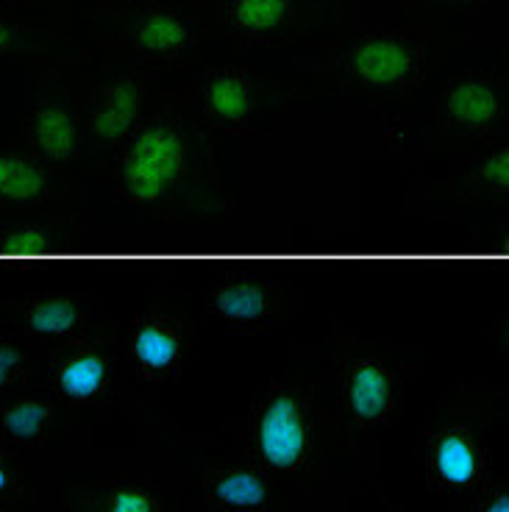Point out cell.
<instances>
[{"mask_svg":"<svg viewBox=\"0 0 509 512\" xmlns=\"http://www.w3.org/2000/svg\"><path fill=\"white\" fill-rule=\"evenodd\" d=\"M64 412L48 390H17L0 398V443L20 454L51 460L62 437Z\"/></svg>","mask_w":509,"mask_h":512,"instance_id":"e0dca14e","label":"cell"},{"mask_svg":"<svg viewBox=\"0 0 509 512\" xmlns=\"http://www.w3.org/2000/svg\"><path fill=\"white\" fill-rule=\"evenodd\" d=\"M407 376L395 359L376 351H351L337 362L334 407L329 412L331 435L343 446H357L404 415Z\"/></svg>","mask_w":509,"mask_h":512,"instance_id":"52a82bcc","label":"cell"},{"mask_svg":"<svg viewBox=\"0 0 509 512\" xmlns=\"http://www.w3.org/2000/svg\"><path fill=\"white\" fill-rule=\"evenodd\" d=\"M87 142L98 151H117L153 109L156 70L123 53L103 51L98 62L78 67Z\"/></svg>","mask_w":509,"mask_h":512,"instance_id":"ba28073f","label":"cell"},{"mask_svg":"<svg viewBox=\"0 0 509 512\" xmlns=\"http://www.w3.org/2000/svg\"><path fill=\"white\" fill-rule=\"evenodd\" d=\"M26 70L31 76V101L23 115L28 151L48 167L73 165L87 145L78 67L34 64Z\"/></svg>","mask_w":509,"mask_h":512,"instance_id":"9c48e42d","label":"cell"},{"mask_svg":"<svg viewBox=\"0 0 509 512\" xmlns=\"http://www.w3.org/2000/svg\"><path fill=\"white\" fill-rule=\"evenodd\" d=\"M184 109L195 123L240 134L259 120L265 90L240 62L195 64L184 84Z\"/></svg>","mask_w":509,"mask_h":512,"instance_id":"8fae6325","label":"cell"},{"mask_svg":"<svg viewBox=\"0 0 509 512\" xmlns=\"http://www.w3.org/2000/svg\"><path fill=\"white\" fill-rule=\"evenodd\" d=\"M448 37L398 0H357L340 34L306 62V78L323 92L370 101H401L432 78Z\"/></svg>","mask_w":509,"mask_h":512,"instance_id":"6da1fadb","label":"cell"},{"mask_svg":"<svg viewBox=\"0 0 509 512\" xmlns=\"http://www.w3.org/2000/svg\"><path fill=\"white\" fill-rule=\"evenodd\" d=\"M59 251V234L45 223H20L14 229L0 234V254L14 259H37Z\"/></svg>","mask_w":509,"mask_h":512,"instance_id":"cb8c5ba5","label":"cell"},{"mask_svg":"<svg viewBox=\"0 0 509 512\" xmlns=\"http://www.w3.org/2000/svg\"><path fill=\"white\" fill-rule=\"evenodd\" d=\"M209 39L240 45H268L304 28L312 0H201Z\"/></svg>","mask_w":509,"mask_h":512,"instance_id":"5bb4252c","label":"cell"},{"mask_svg":"<svg viewBox=\"0 0 509 512\" xmlns=\"http://www.w3.org/2000/svg\"><path fill=\"white\" fill-rule=\"evenodd\" d=\"M462 507H465V512H509L507 479L496 474L473 499L465 501Z\"/></svg>","mask_w":509,"mask_h":512,"instance_id":"484cf974","label":"cell"},{"mask_svg":"<svg viewBox=\"0 0 509 512\" xmlns=\"http://www.w3.org/2000/svg\"><path fill=\"white\" fill-rule=\"evenodd\" d=\"M479 176L482 181L496 192H507L509 190V151L507 142L496 140L493 148H487V154L479 159Z\"/></svg>","mask_w":509,"mask_h":512,"instance_id":"d4e9b609","label":"cell"},{"mask_svg":"<svg viewBox=\"0 0 509 512\" xmlns=\"http://www.w3.org/2000/svg\"><path fill=\"white\" fill-rule=\"evenodd\" d=\"M190 354L187 323L165 307H148L128 334V359L142 384H165L179 376Z\"/></svg>","mask_w":509,"mask_h":512,"instance_id":"2e32d148","label":"cell"},{"mask_svg":"<svg viewBox=\"0 0 509 512\" xmlns=\"http://www.w3.org/2000/svg\"><path fill=\"white\" fill-rule=\"evenodd\" d=\"M12 318L28 340L76 343V340H90L98 309L87 295L34 293L20 298Z\"/></svg>","mask_w":509,"mask_h":512,"instance_id":"ac0fdd59","label":"cell"},{"mask_svg":"<svg viewBox=\"0 0 509 512\" xmlns=\"http://www.w3.org/2000/svg\"><path fill=\"white\" fill-rule=\"evenodd\" d=\"M192 117L184 103H153L117 148V192L137 209L167 201L192 165Z\"/></svg>","mask_w":509,"mask_h":512,"instance_id":"5b68a950","label":"cell"},{"mask_svg":"<svg viewBox=\"0 0 509 512\" xmlns=\"http://www.w3.org/2000/svg\"><path fill=\"white\" fill-rule=\"evenodd\" d=\"M45 379V390L62 407L64 423L92 421L112 407L120 365L109 346L95 340H76L53 354Z\"/></svg>","mask_w":509,"mask_h":512,"instance_id":"30bf717a","label":"cell"},{"mask_svg":"<svg viewBox=\"0 0 509 512\" xmlns=\"http://www.w3.org/2000/svg\"><path fill=\"white\" fill-rule=\"evenodd\" d=\"M437 123L448 134L493 137L507 123V87L504 73L465 70L451 76L434 101Z\"/></svg>","mask_w":509,"mask_h":512,"instance_id":"4fadbf2b","label":"cell"},{"mask_svg":"<svg viewBox=\"0 0 509 512\" xmlns=\"http://www.w3.org/2000/svg\"><path fill=\"white\" fill-rule=\"evenodd\" d=\"M179 496L165 471L142 462H48L45 512H173Z\"/></svg>","mask_w":509,"mask_h":512,"instance_id":"277c9868","label":"cell"},{"mask_svg":"<svg viewBox=\"0 0 509 512\" xmlns=\"http://www.w3.org/2000/svg\"><path fill=\"white\" fill-rule=\"evenodd\" d=\"M209 312L215 315L220 326L237 334H262L268 332L276 318L279 295L262 279L254 276H237L229 282L215 284L209 290Z\"/></svg>","mask_w":509,"mask_h":512,"instance_id":"d6986e66","label":"cell"},{"mask_svg":"<svg viewBox=\"0 0 509 512\" xmlns=\"http://www.w3.org/2000/svg\"><path fill=\"white\" fill-rule=\"evenodd\" d=\"M87 9H112V6H128V3H142V0H78Z\"/></svg>","mask_w":509,"mask_h":512,"instance_id":"4316f807","label":"cell"},{"mask_svg":"<svg viewBox=\"0 0 509 512\" xmlns=\"http://www.w3.org/2000/svg\"><path fill=\"white\" fill-rule=\"evenodd\" d=\"M48 462L0 443V512L48 510Z\"/></svg>","mask_w":509,"mask_h":512,"instance_id":"ffe728a7","label":"cell"},{"mask_svg":"<svg viewBox=\"0 0 509 512\" xmlns=\"http://www.w3.org/2000/svg\"><path fill=\"white\" fill-rule=\"evenodd\" d=\"M87 26L103 51L123 53L151 70H192L209 42L201 0H142L112 9H87Z\"/></svg>","mask_w":509,"mask_h":512,"instance_id":"3957f363","label":"cell"},{"mask_svg":"<svg viewBox=\"0 0 509 512\" xmlns=\"http://www.w3.org/2000/svg\"><path fill=\"white\" fill-rule=\"evenodd\" d=\"M84 67L87 56L67 51L62 6L45 0H0V64Z\"/></svg>","mask_w":509,"mask_h":512,"instance_id":"7c38bea8","label":"cell"},{"mask_svg":"<svg viewBox=\"0 0 509 512\" xmlns=\"http://www.w3.org/2000/svg\"><path fill=\"white\" fill-rule=\"evenodd\" d=\"M404 9L423 20L426 26L440 31L443 37H454V28L468 31H490L501 37L507 0H398Z\"/></svg>","mask_w":509,"mask_h":512,"instance_id":"44dd1931","label":"cell"},{"mask_svg":"<svg viewBox=\"0 0 509 512\" xmlns=\"http://www.w3.org/2000/svg\"><path fill=\"white\" fill-rule=\"evenodd\" d=\"M329 432L312 387L284 376L270 382L248 407L237 451L268 476L279 501H301L315 493L323 476Z\"/></svg>","mask_w":509,"mask_h":512,"instance_id":"7a4b0ae2","label":"cell"},{"mask_svg":"<svg viewBox=\"0 0 509 512\" xmlns=\"http://www.w3.org/2000/svg\"><path fill=\"white\" fill-rule=\"evenodd\" d=\"M37 368V348L31 346L28 337H17V334L0 337V398L23 390Z\"/></svg>","mask_w":509,"mask_h":512,"instance_id":"603a6c76","label":"cell"},{"mask_svg":"<svg viewBox=\"0 0 509 512\" xmlns=\"http://www.w3.org/2000/svg\"><path fill=\"white\" fill-rule=\"evenodd\" d=\"M195 504L204 512H273L279 496L268 476L234 451L195 468Z\"/></svg>","mask_w":509,"mask_h":512,"instance_id":"9a60e30c","label":"cell"},{"mask_svg":"<svg viewBox=\"0 0 509 512\" xmlns=\"http://www.w3.org/2000/svg\"><path fill=\"white\" fill-rule=\"evenodd\" d=\"M415 454L426 490L451 504H465L496 476L490 429L462 407H448L423 423Z\"/></svg>","mask_w":509,"mask_h":512,"instance_id":"8992f818","label":"cell"},{"mask_svg":"<svg viewBox=\"0 0 509 512\" xmlns=\"http://www.w3.org/2000/svg\"><path fill=\"white\" fill-rule=\"evenodd\" d=\"M51 195L48 165H42L31 151L0 148V204L31 206Z\"/></svg>","mask_w":509,"mask_h":512,"instance_id":"7402d4cb","label":"cell"}]
</instances>
